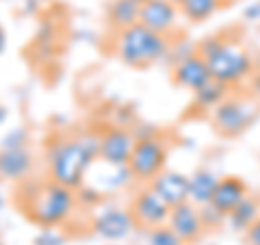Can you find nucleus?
Segmentation results:
<instances>
[{
    "label": "nucleus",
    "mask_w": 260,
    "mask_h": 245,
    "mask_svg": "<svg viewBox=\"0 0 260 245\" xmlns=\"http://www.w3.org/2000/svg\"><path fill=\"white\" fill-rule=\"evenodd\" d=\"M3 206H5V195L0 193V208H3Z\"/></svg>",
    "instance_id": "31"
},
{
    "label": "nucleus",
    "mask_w": 260,
    "mask_h": 245,
    "mask_svg": "<svg viewBox=\"0 0 260 245\" xmlns=\"http://www.w3.org/2000/svg\"><path fill=\"white\" fill-rule=\"evenodd\" d=\"M245 20H249V22H258L260 20V0L254 3V5H249L245 9Z\"/></svg>",
    "instance_id": "26"
},
{
    "label": "nucleus",
    "mask_w": 260,
    "mask_h": 245,
    "mask_svg": "<svg viewBox=\"0 0 260 245\" xmlns=\"http://www.w3.org/2000/svg\"><path fill=\"white\" fill-rule=\"evenodd\" d=\"M148 187L154 193H158L172 208L182 202H189V176L182 171L162 169Z\"/></svg>",
    "instance_id": "13"
},
{
    "label": "nucleus",
    "mask_w": 260,
    "mask_h": 245,
    "mask_svg": "<svg viewBox=\"0 0 260 245\" xmlns=\"http://www.w3.org/2000/svg\"><path fill=\"white\" fill-rule=\"evenodd\" d=\"M65 236L59 228H42V232L35 236V245H65Z\"/></svg>",
    "instance_id": "22"
},
{
    "label": "nucleus",
    "mask_w": 260,
    "mask_h": 245,
    "mask_svg": "<svg viewBox=\"0 0 260 245\" xmlns=\"http://www.w3.org/2000/svg\"><path fill=\"white\" fill-rule=\"evenodd\" d=\"M258 219H260V200L254 198V195H247L230 215H225V222L237 232H245L251 224L258 222Z\"/></svg>",
    "instance_id": "18"
},
{
    "label": "nucleus",
    "mask_w": 260,
    "mask_h": 245,
    "mask_svg": "<svg viewBox=\"0 0 260 245\" xmlns=\"http://www.w3.org/2000/svg\"><path fill=\"white\" fill-rule=\"evenodd\" d=\"M137 228L133 215H130L128 208L121 206H109L98 210L91 219V230L102 236L107 241H121L126 236L133 234V230Z\"/></svg>",
    "instance_id": "10"
},
{
    "label": "nucleus",
    "mask_w": 260,
    "mask_h": 245,
    "mask_svg": "<svg viewBox=\"0 0 260 245\" xmlns=\"http://www.w3.org/2000/svg\"><path fill=\"white\" fill-rule=\"evenodd\" d=\"M133 3H137V5H145V3H150V0H133Z\"/></svg>",
    "instance_id": "32"
},
{
    "label": "nucleus",
    "mask_w": 260,
    "mask_h": 245,
    "mask_svg": "<svg viewBox=\"0 0 260 245\" xmlns=\"http://www.w3.org/2000/svg\"><path fill=\"white\" fill-rule=\"evenodd\" d=\"M139 11L141 5L133 3V0H111L107 9V20L115 28V33H119L139 24Z\"/></svg>",
    "instance_id": "17"
},
{
    "label": "nucleus",
    "mask_w": 260,
    "mask_h": 245,
    "mask_svg": "<svg viewBox=\"0 0 260 245\" xmlns=\"http://www.w3.org/2000/svg\"><path fill=\"white\" fill-rule=\"evenodd\" d=\"M172 50V37L158 35L143 24H135L126 30L115 33L113 37V52L119 61L135 70L150 68L154 63H160L169 59Z\"/></svg>",
    "instance_id": "3"
},
{
    "label": "nucleus",
    "mask_w": 260,
    "mask_h": 245,
    "mask_svg": "<svg viewBox=\"0 0 260 245\" xmlns=\"http://www.w3.org/2000/svg\"><path fill=\"white\" fill-rule=\"evenodd\" d=\"M172 3H174L176 7H182V3H184V0H172Z\"/></svg>",
    "instance_id": "30"
},
{
    "label": "nucleus",
    "mask_w": 260,
    "mask_h": 245,
    "mask_svg": "<svg viewBox=\"0 0 260 245\" xmlns=\"http://www.w3.org/2000/svg\"><path fill=\"white\" fill-rule=\"evenodd\" d=\"M7 115H9V113H7V109L3 107V104H0V126L5 124V119H7Z\"/></svg>",
    "instance_id": "29"
},
{
    "label": "nucleus",
    "mask_w": 260,
    "mask_h": 245,
    "mask_svg": "<svg viewBox=\"0 0 260 245\" xmlns=\"http://www.w3.org/2000/svg\"><path fill=\"white\" fill-rule=\"evenodd\" d=\"M148 245H186L167 224L148 230Z\"/></svg>",
    "instance_id": "21"
},
{
    "label": "nucleus",
    "mask_w": 260,
    "mask_h": 245,
    "mask_svg": "<svg viewBox=\"0 0 260 245\" xmlns=\"http://www.w3.org/2000/svg\"><path fill=\"white\" fill-rule=\"evenodd\" d=\"M219 176L210 169H198L189 176V202L198 208L213 202V193L217 189Z\"/></svg>",
    "instance_id": "16"
},
{
    "label": "nucleus",
    "mask_w": 260,
    "mask_h": 245,
    "mask_svg": "<svg viewBox=\"0 0 260 245\" xmlns=\"http://www.w3.org/2000/svg\"><path fill=\"white\" fill-rule=\"evenodd\" d=\"M221 5H228V3H234V0H219Z\"/></svg>",
    "instance_id": "33"
},
{
    "label": "nucleus",
    "mask_w": 260,
    "mask_h": 245,
    "mask_svg": "<svg viewBox=\"0 0 260 245\" xmlns=\"http://www.w3.org/2000/svg\"><path fill=\"white\" fill-rule=\"evenodd\" d=\"M135 143H137V137L133 133V128L111 126L100 135V157H98V161L115 167H126Z\"/></svg>",
    "instance_id": "8"
},
{
    "label": "nucleus",
    "mask_w": 260,
    "mask_h": 245,
    "mask_svg": "<svg viewBox=\"0 0 260 245\" xmlns=\"http://www.w3.org/2000/svg\"><path fill=\"white\" fill-rule=\"evenodd\" d=\"M28 141V130L26 128H13L9 135L5 137L3 148H26Z\"/></svg>",
    "instance_id": "23"
},
{
    "label": "nucleus",
    "mask_w": 260,
    "mask_h": 245,
    "mask_svg": "<svg viewBox=\"0 0 260 245\" xmlns=\"http://www.w3.org/2000/svg\"><path fill=\"white\" fill-rule=\"evenodd\" d=\"M5 48H7V33L3 26H0V54L5 52Z\"/></svg>",
    "instance_id": "28"
},
{
    "label": "nucleus",
    "mask_w": 260,
    "mask_h": 245,
    "mask_svg": "<svg viewBox=\"0 0 260 245\" xmlns=\"http://www.w3.org/2000/svg\"><path fill=\"white\" fill-rule=\"evenodd\" d=\"M128 210H130V215H133L137 228L152 230V228H158V226L167 224L169 213H172V206H169L158 193H154L150 187L145 185L133 195Z\"/></svg>",
    "instance_id": "7"
},
{
    "label": "nucleus",
    "mask_w": 260,
    "mask_h": 245,
    "mask_svg": "<svg viewBox=\"0 0 260 245\" xmlns=\"http://www.w3.org/2000/svg\"><path fill=\"white\" fill-rule=\"evenodd\" d=\"M219 7H221L219 0H184L180 7V15H184L191 24H202L208 18H213L219 11Z\"/></svg>",
    "instance_id": "20"
},
{
    "label": "nucleus",
    "mask_w": 260,
    "mask_h": 245,
    "mask_svg": "<svg viewBox=\"0 0 260 245\" xmlns=\"http://www.w3.org/2000/svg\"><path fill=\"white\" fill-rule=\"evenodd\" d=\"M200 213H202V222H204L206 228H215V226H219L221 222H225V215L219 213L213 204H206V206H202Z\"/></svg>",
    "instance_id": "24"
},
{
    "label": "nucleus",
    "mask_w": 260,
    "mask_h": 245,
    "mask_svg": "<svg viewBox=\"0 0 260 245\" xmlns=\"http://www.w3.org/2000/svg\"><path fill=\"white\" fill-rule=\"evenodd\" d=\"M35 159L28 148H0V180L26 182Z\"/></svg>",
    "instance_id": "14"
},
{
    "label": "nucleus",
    "mask_w": 260,
    "mask_h": 245,
    "mask_svg": "<svg viewBox=\"0 0 260 245\" xmlns=\"http://www.w3.org/2000/svg\"><path fill=\"white\" fill-rule=\"evenodd\" d=\"M172 78L178 87H184L189 91H198V89L213 80L204 56H200L198 52H191L182 59H178L172 68Z\"/></svg>",
    "instance_id": "11"
},
{
    "label": "nucleus",
    "mask_w": 260,
    "mask_h": 245,
    "mask_svg": "<svg viewBox=\"0 0 260 245\" xmlns=\"http://www.w3.org/2000/svg\"><path fill=\"white\" fill-rule=\"evenodd\" d=\"M76 204L78 200L74 189L48 178V180L35 182L26 191V202L22 204V210L32 224L42 228H59L70 222Z\"/></svg>",
    "instance_id": "2"
},
{
    "label": "nucleus",
    "mask_w": 260,
    "mask_h": 245,
    "mask_svg": "<svg viewBox=\"0 0 260 245\" xmlns=\"http://www.w3.org/2000/svg\"><path fill=\"white\" fill-rule=\"evenodd\" d=\"M139 24L158 35L174 37L178 24H180V7H176L172 0H150V3L141 5Z\"/></svg>",
    "instance_id": "9"
},
{
    "label": "nucleus",
    "mask_w": 260,
    "mask_h": 245,
    "mask_svg": "<svg viewBox=\"0 0 260 245\" xmlns=\"http://www.w3.org/2000/svg\"><path fill=\"white\" fill-rule=\"evenodd\" d=\"M230 94H232L230 87L217 83V80H210V83H206L202 89L193 91V100H195V104H198L202 111H213V109H217L219 104H221Z\"/></svg>",
    "instance_id": "19"
},
{
    "label": "nucleus",
    "mask_w": 260,
    "mask_h": 245,
    "mask_svg": "<svg viewBox=\"0 0 260 245\" xmlns=\"http://www.w3.org/2000/svg\"><path fill=\"white\" fill-rule=\"evenodd\" d=\"M249 94L260 102V68L254 72V76H251V89H249Z\"/></svg>",
    "instance_id": "27"
},
{
    "label": "nucleus",
    "mask_w": 260,
    "mask_h": 245,
    "mask_svg": "<svg viewBox=\"0 0 260 245\" xmlns=\"http://www.w3.org/2000/svg\"><path fill=\"white\" fill-rule=\"evenodd\" d=\"M0 245H3V243H0Z\"/></svg>",
    "instance_id": "34"
},
{
    "label": "nucleus",
    "mask_w": 260,
    "mask_h": 245,
    "mask_svg": "<svg viewBox=\"0 0 260 245\" xmlns=\"http://www.w3.org/2000/svg\"><path fill=\"white\" fill-rule=\"evenodd\" d=\"M247 195H249L247 185L243 182L239 176H223V178H219L210 204H213L221 215H230Z\"/></svg>",
    "instance_id": "15"
},
{
    "label": "nucleus",
    "mask_w": 260,
    "mask_h": 245,
    "mask_svg": "<svg viewBox=\"0 0 260 245\" xmlns=\"http://www.w3.org/2000/svg\"><path fill=\"white\" fill-rule=\"evenodd\" d=\"M243 234H245V243L247 245H260V219L256 224H251Z\"/></svg>",
    "instance_id": "25"
},
{
    "label": "nucleus",
    "mask_w": 260,
    "mask_h": 245,
    "mask_svg": "<svg viewBox=\"0 0 260 245\" xmlns=\"http://www.w3.org/2000/svg\"><path fill=\"white\" fill-rule=\"evenodd\" d=\"M206 65L213 80L221 83L225 87H239L247 78L254 76V59L251 52L243 46L241 39L219 35V42L215 50L206 56Z\"/></svg>",
    "instance_id": "4"
},
{
    "label": "nucleus",
    "mask_w": 260,
    "mask_h": 245,
    "mask_svg": "<svg viewBox=\"0 0 260 245\" xmlns=\"http://www.w3.org/2000/svg\"><path fill=\"white\" fill-rule=\"evenodd\" d=\"M46 157L48 178L76 191L100 157V133L83 130L72 137H56L48 143Z\"/></svg>",
    "instance_id": "1"
},
{
    "label": "nucleus",
    "mask_w": 260,
    "mask_h": 245,
    "mask_svg": "<svg viewBox=\"0 0 260 245\" xmlns=\"http://www.w3.org/2000/svg\"><path fill=\"white\" fill-rule=\"evenodd\" d=\"M210 119L221 137H241L260 119V102L251 94H230L210 111Z\"/></svg>",
    "instance_id": "5"
},
{
    "label": "nucleus",
    "mask_w": 260,
    "mask_h": 245,
    "mask_svg": "<svg viewBox=\"0 0 260 245\" xmlns=\"http://www.w3.org/2000/svg\"><path fill=\"white\" fill-rule=\"evenodd\" d=\"M167 157L169 150L160 135L137 139L128 159V169L133 174V180L150 185L162 169H167Z\"/></svg>",
    "instance_id": "6"
},
{
    "label": "nucleus",
    "mask_w": 260,
    "mask_h": 245,
    "mask_svg": "<svg viewBox=\"0 0 260 245\" xmlns=\"http://www.w3.org/2000/svg\"><path fill=\"white\" fill-rule=\"evenodd\" d=\"M167 226L172 228V230L180 236L186 245L195 243L206 230L204 222H202L200 208L195 206V204H191V202H182V204H178V206H174L172 213H169Z\"/></svg>",
    "instance_id": "12"
}]
</instances>
